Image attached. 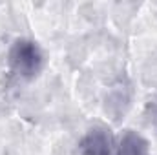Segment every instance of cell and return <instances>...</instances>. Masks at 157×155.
I'll return each instance as SVG.
<instances>
[{
    "label": "cell",
    "mask_w": 157,
    "mask_h": 155,
    "mask_svg": "<svg viewBox=\"0 0 157 155\" xmlns=\"http://www.w3.org/2000/svg\"><path fill=\"white\" fill-rule=\"evenodd\" d=\"M7 62L18 77L31 80L40 75L46 57L39 42L31 39H17L7 51Z\"/></svg>",
    "instance_id": "obj_1"
},
{
    "label": "cell",
    "mask_w": 157,
    "mask_h": 155,
    "mask_svg": "<svg viewBox=\"0 0 157 155\" xmlns=\"http://www.w3.org/2000/svg\"><path fill=\"white\" fill-rule=\"evenodd\" d=\"M113 137L104 126L90 128L78 142L80 155H113Z\"/></svg>",
    "instance_id": "obj_2"
},
{
    "label": "cell",
    "mask_w": 157,
    "mask_h": 155,
    "mask_svg": "<svg viewBox=\"0 0 157 155\" xmlns=\"http://www.w3.org/2000/svg\"><path fill=\"white\" fill-rule=\"evenodd\" d=\"M117 155H150V144L141 133L126 130L119 139Z\"/></svg>",
    "instance_id": "obj_3"
}]
</instances>
